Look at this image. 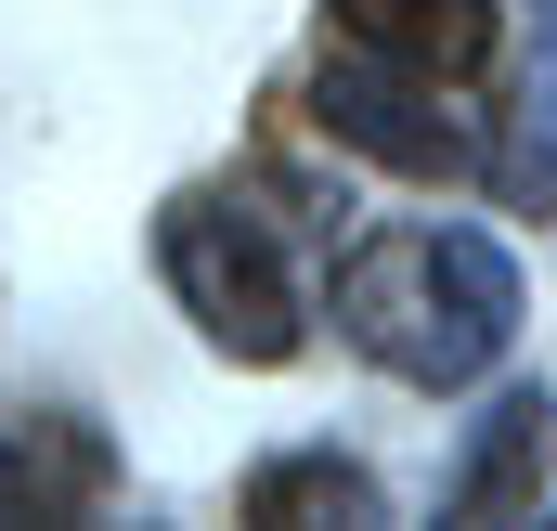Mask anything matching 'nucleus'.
<instances>
[{"mask_svg":"<svg viewBox=\"0 0 557 531\" xmlns=\"http://www.w3.org/2000/svg\"><path fill=\"white\" fill-rule=\"evenodd\" d=\"M311 118L350 143V156L403 169V182H467V169H480V131L441 104V78H416V65H376V52H350V39H337V65L311 78Z\"/></svg>","mask_w":557,"mask_h":531,"instance_id":"obj_3","label":"nucleus"},{"mask_svg":"<svg viewBox=\"0 0 557 531\" xmlns=\"http://www.w3.org/2000/svg\"><path fill=\"white\" fill-rule=\"evenodd\" d=\"M519 260L480 221H389L337 260V337L403 390H467L519 350Z\"/></svg>","mask_w":557,"mask_h":531,"instance_id":"obj_1","label":"nucleus"},{"mask_svg":"<svg viewBox=\"0 0 557 531\" xmlns=\"http://www.w3.org/2000/svg\"><path fill=\"white\" fill-rule=\"evenodd\" d=\"M506 182L557 221V0H545V52H532V104H519V156H506Z\"/></svg>","mask_w":557,"mask_h":531,"instance_id":"obj_8","label":"nucleus"},{"mask_svg":"<svg viewBox=\"0 0 557 531\" xmlns=\"http://www.w3.org/2000/svg\"><path fill=\"white\" fill-rule=\"evenodd\" d=\"M104 493H117V454H104L78 415L0 428V519H91Z\"/></svg>","mask_w":557,"mask_h":531,"instance_id":"obj_6","label":"nucleus"},{"mask_svg":"<svg viewBox=\"0 0 557 531\" xmlns=\"http://www.w3.org/2000/svg\"><path fill=\"white\" fill-rule=\"evenodd\" d=\"M156 272H169V298L208 324V350H234V363H298L311 298H298L285 247L260 234V208L169 195V221H156Z\"/></svg>","mask_w":557,"mask_h":531,"instance_id":"obj_2","label":"nucleus"},{"mask_svg":"<svg viewBox=\"0 0 557 531\" xmlns=\"http://www.w3.org/2000/svg\"><path fill=\"white\" fill-rule=\"evenodd\" d=\"M324 26L376 65H416V78H480L493 65V0H324Z\"/></svg>","mask_w":557,"mask_h":531,"instance_id":"obj_5","label":"nucleus"},{"mask_svg":"<svg viewBox=\"0 0 557 531\" xmlns=\"http://www.w3.org/2000/svg\"><path fill=\"white\" fill-rule=\"evenodd\" d=\"M247 519L260 531H363V519H389V493L350 467V454H273V467H247Z\"/></svg>","mask_w":557,"mask_h":531,"instance_id":"obj_7","label":"nucleus"},{"mask_svg":"<svg viewBox=\"0 0 557 531\" xmlns=\"http://www.w3.org/2000/svg\"><path fill=\"white\" fill-rule=\"evenodd\" d=\"M545 480H557V390H493L441 480V519H519L545 506Z\"/></svg>","mask_w":557,"mask_h":531,"instance_id":"obj_4","label":"nucleus"}]
</instances>
